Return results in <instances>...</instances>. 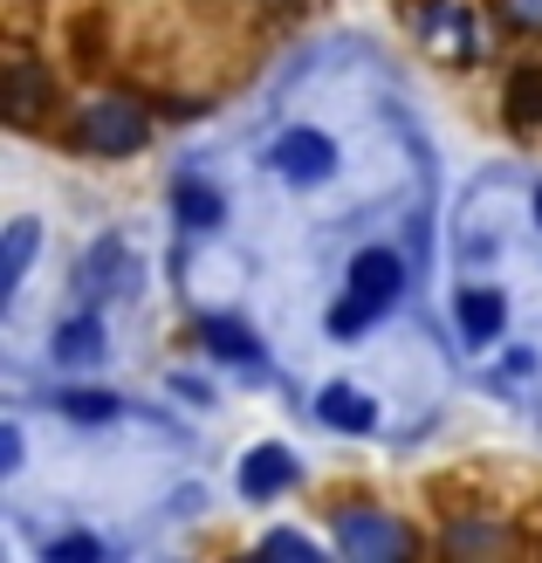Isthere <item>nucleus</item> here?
Masks as SVG:
<instances>
[{
	"label": "nucleus",
	"mask_w": 542,
	"mask_h": 563,
	"mask_svg": "<svg viewBox=\"0 0 542 563\" xmlns=\"http://www.w3.org/2000/svg\"><path fill=\"white\" fill-rule=\"evenodd\" d=\"M27 255H35V228L21 220V228H8V268H0V289H14V282H21Z\"/></svg>",
	"instance_id": "obj_12"
},
{
	"label": "nucleus",
	"mask_w": 542,
	"mask_h": 563,
	"mask_svg": "<svg viewBox=\"0 0 542 563\" xmlns=\"http://www.w3.org/2000/svg\"><path fill=\"white\" fill-rule=\"evenodd\" d=\"M173 200H179V220H186V228H220V192H207L199 179H179Z\"/></svg>",
	"instance_id": "obj_10"
},
{
	"label": "nucleus",
	"mask_w": 542,
	"mask_h": 563,
	"mask_svg": "<svg viewBox=\"0 0 542 563\" xmlns=\"http://www.w3.org/2000/svg\"><path fill=\"white\" fill-rule=\"evenodd\" d=\"M207 344H213L220 357H234V364H254V336H247L241 323H207Z\"/></svg>",
	"instance_id": "obj_11"
},
{
	"label": "nucleus",
	"mask_w": 542,
	"mask_h": 563,
	"mask_svg": "<svg viewBox=\"0 0 542 563\" xmlns=\"http://www.w3.org/2000/svg\"><path fill=\"white\" fill-rule=\"evenodd\" d=\"M97 556V543L90 537H69V543H48V563H90Z\"/></svg>",
	"instance_id": "obj_15"
},
{
	"label": "nucleus",
	"mask_w": 542,
	"mask_h": 563,
	"mask_svg": "<svg viewBox=\"0 0 542 563\" xmlns=\"http://www.w3.org/2000/svg\"><path fill=\"white\" fill-rule=\"evenodd\" d=\"M296 482V461H289V446H254V454L241 461V495L247 501H268Z\"/></svg>",
	"instance_id": "obj_5"
},
{
	"label": "nucleus",
	"mask_w": 542,
	"mask_h": 563,
	"mask_svg": "<svg viewBox=\"0 0 542 563\" xmlns=\"http://www.w3.org/2000/svg\"><path fill=\"white\" fill-rule=\"evenodd\" d=\"M508 124H522V131L542 124V69H522L508 82Z\"/></svg>",
	"instance_id": "obj_9"
},
{
	"label": "nucleus",
	"mask_w": 542,
	"mask_h": 563,
	"mask_svg": "<svg viewBox=\"0 0 542 563\" xmlns=\"http://www.w3.org/2000/svg\"><path fill=\"white\" fill-rule=\"evenodd\" d=\"M398 289H406V262H398L391 247H364V255L351 262V296L330 309V330L357 336L370 317H385V309L398 302Z\"/></svg>",
	"instance_id": "obj_1"
},
{
	"label": "nucleus",
	"mask_w": 542,
	"mask_h": 563,
	"mask_svg": "<svg viewBox=\"0 0 542 563\" xmlns=\"http://www.w3.org/2000/svg\"><path fill=\"white\" fill-rule=\"evenodd\" d=\"M317 412H323V427H336V433H370V427H378V406H370L357 385H330L317 399Z\"/></svg>",
	"instance_id": "obj_6"
},
{
	"label": "nucleus",
	"mask_w": 542,
	"mask_h": 563,
	"mask_svg": "<svg viewBox=\"0 0 542 563\" xmlns=\"http://www.w3.org/2000/svg\"><path fill=\"white\" fill-rule=\"evenodd\" d=\"M82 137H90V152L124 158V152L145 145V110H131V103H97L90 118H82Z\"/></svg>",
	"instance_id": "obj_3"
},
{
	"label": "nucleus",
	"mask_w": 542,
	"mask_h": 563,
	"mask_svg": "<svg viewBox=\"0 0 542 563\" xmlns=\"http://www.w3.org/2000/svg\"><path fill=\"white\" fill-rule=\"evenodd\" d=\"M35 97H42V76L35 69H14V97H8V110H14V124H35Z\"/></svg>",
	"instance_id": "obj_13"
},
{
	"label": "nucleus",
	"mask_w": 542,
	"mask_h": 563,
	"mask_svg": "<svg viewBox=\"0 0 542 563\" xmlns=\"http://www.w3.org/2000/svg\"><path fill=\"white\" fill-rule=\"evenodd\" d=\"M501 14L522 21V27H542V0H501Z\"/></svg>",
	"instance_id": "obj_17"
},
{
	"label": "nucleus",
	"mask_w": 542,
	"mask_h": 563,
	"mask_svg": "<svg viewBox=\"0 0 542 563\" xmlns=\"http://www.w3.org/2000/svg\"><path fill=\"white\" fill-rule=\"evenodd\" d=\"M535 220H542V192H535Z\"/></svg>",
	"instance_id": "obj_18"
},
{
	"label": "nucleus",
	"mask_w": 542,
	"mask_h": 563,
	"mask_svg": "<svg viewBox=\"0 0 542 563\" xmlns=\"http://www.w3.org/2000/svg\"><path fill=\"white\" fill-rule=\"evenodd\" d=\"M501 323H508V302H501L495 289H467V296H461V330L474 336V344H495Z\"/></svg>",
	"instance_id": "obj_7"
},
{
	"label": "nucleus",
	"mask_w": 542,
	"mask_h": 563,
	"mask_svg": "<svg viewBox=\"0 0 542 563\" xmlns=\"http://www.w3.org/2000/svg\"><path fill=\"white\" fill-rule=\"evenodd\" d=\"M336 537H344V550H351L357 563H385V556H406V550H412L406 529H398L391 516H370V509H351L344 522H336Z\"/></svg>",
	"instance_id": "obj_2"
},
{
	"label": "nucleus",
	"mask_w": 542,
	"mask_h": 563,
	"mask_svg": "<svg viewBox=\"0 0 542 563\" xmlns=\"http://www.w3.org/2000/svg\"><path fill=\"white\" fill-rule=\"evenodd\" d=\"M63 412L69 419H110L118 399H110V391H63Z\"/></svg>",
	"instance_id": "obj_14"
},
{
	"label": "nucleus",
	"mask_w": 542,
	"mask_h": 563,
	"mask_svg": "<svg viewBox=\"0 0 542 563\" xmlns=\"http://www.w3.org/2000/svg\"><path fill=\"white\" fill-rule=\"evenodd\" d=\"M262 556H317V543H309V537H268Z\"/></svg>",
	"instance_id": "obj_16"
},
{
	"label": "nucleus",
	"mask_w": 542,
	"mask_h": 563,
	"mask_svg": "<svg viewBox=\"0 0 542 563\" xmlns=\"http://www.w3.org/2000/svg\"><path fill=\"white\" fill-rule=\"evenodd\" d=\"M103 351V330H97V317H76V323H63L55 330V357L63 364H90Z\"/></svg>",
	"instance_id": "obj_8"
},
{
	"label": "nucleus",
	"mask_w": 542,
	"mask_h": 563,
	"mask_svg": "<svg viewBox=\"0 0 542 563\" xmlns=\"http://www.w3.org/2000/svg\"><path fill=\"white\" fill-rule=\"evenodd\" d=\"M275 165H281L296 186H317V179H330L336 152H330V137H317V131H281V137H275Z\"/></svg>",
	"instance_id": "obj_4"
}]
</instances>
